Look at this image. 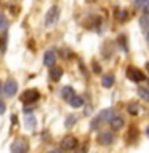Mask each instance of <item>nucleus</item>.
I'll return each mask as SVG.
<instances>
[{"mask_svg":"<svg viewBox=\"0 0 149 153\" xmlns=\"http://www.w3.org/2000/svg\"><path fill=\"white\" fill-rule=\"evenodd\" d=\"M128 112L133 113V115H136V112H138V105H136V104H132V105L128 107Z\"/></svg>","mask_w":149,"mask_h":153,"instance_id":"obj_20","label":"nucleus"},{"mask_svg":"<svg viewBox=\"0 0 149 153\" xmlns=\"http://www.w3.org/2000/svg\"><path fill=\"white\" fill-rule=\"evenodd\" d=\"M146 69H147V72H149V62H147V64H146Z\"/></svg>","mask_w":149,"mask_h":153,"instance_id":"obj_24","label":"nucleus"},{"mask_svg":"<svg viewBox=\"0 0 149 153\" xmlns=\"http://www.w3.org/2000/svg\"><path fill=\"white\" fill-rule=\"evenodd\" d=\"M146 132H147V136H149V128H147V129H146Z\"/></svg>","mask_w":149,"mask_h":153,"instance_id":"obj_26","label":"nucleus"},{"mask_svg":"<svg viewBox=\"0 0 149 153\" xmlns=\"http://www.w3.org/2000/svg\"><path fill=\"white\" fill-rule=\"evenodd\" d=\"M5 108H7V107H5V104H3V102H0V115L5 112Z\"/></svg>","mask_w":149,"mask_h":153,"instance_id":"obj_22","label":"nucleus"},{"mask_svg":"<svg viewBox=\"0 0 149 153\" xmlns=\"http://www.w3.org/2000/svg\"><path fill=\"white\" fill-rule=\"evenodd\" d=\"M61 96H62V99H64V100H67V102H69V100L75 96L74 88H72V86H64V88L61 89Z\"/></svg>","mask_w":149,"mask_h":153,"instance_id":"obj_9","label":"nucleus"},{"mask_svg":"<svg viewBox=\"0 0 149 153\" xmlns=\"http://www.w3.org/2000/svg\"><path fill=\"white\" fill-rule=\"evenodd\" d=\"M112 140H114L112 132H103V134H99V137H98V142L103 143V145H109V143H112Z\"/></svg>","mask_w":149,"mask_h":153,"instance_id":"obj_10","label":"nucleus"},{"mask_svg":"<svg viewBox=\"0 0 149 153\" xmlns=\"http://www.w3.org/2000/svg\"><path fill=\"white\" fill-rule=\"evenodd\" d=\"M117 18L119 19H125V18H127V11H119L117 13Z\"/></svg>","mask_w":149,"mask_h":153,"instance_id":"obj_21","label":"nucleus"},{"mask_svg":"<svg viewBox=\"0 0 149 153\" xmlns=\"http://www.w3.org/2000/svg\"><path fill=\"white\" fill-rule=\"evenodd\" d=\"M75 147H77V139H74V137H66V139H62L61 148H64V150H74Z\"/></svg>","mask_w":149,"mask_h":153,"instance_id":"obj_7","label":"nucleus"},{"mask_svg":"<svg viewBox=\"0 0 149 153\" xmlns=\"http://www.w3.org/2000/svg\"><path fill=\"white\" fill-rule=\"evenodd\" d=\"M135 5H136V8H141L144 14H149V0H136Z\"/></svg>","mask_w":149,"mask_h":153,"instance_id":"obj_13","label":"nucleus"},{"mask_svg":"<svg viewBox=\"0 0 149 153\" xmlns=\"http://www.w3.org/2000/svg\"><path fill=\"white\" fill-rule=\"evenodd\" d=\"M58 16H59V10H58V7H51L50 10H48L47 18H45V24H47V27L55 26L56 21H58Z\"/></svg>","mask_w":149,"mask_h":153,"instance_id":"obj_1","label":"nucleus"},{"mask_svg":"<svg viewBox=\"0 0 149 153\" xmlns=\"http://www.w3.org/2000/svg\"><path fill=\"white\" fill-rule=\"evenodd\" d=\"M74 121H75V118H74V117H69V118H67V124H69V126H71V124L74 123Z\"/></svg>","mask_w":149,"mask_h":153,"instance_id":"obj_23","label":"nucleus"},{"mask_svg":"<svg viewBox=\"0 0 149 153\" xmlns=\"http://www.w3.org/2000/svg\"><path fill=\"white\" fill-rule=\"evenodd\" d=\"M26 126L29 129L35 128V118H34V115H26Z\"/></svg>","mask_w":149,"mask_h":153,"instance_id":"obj_17","label":"nucleus"},{"mask_svg":"<svg viewBox=\"0 0 149 153\" xmlns=\"http://www.w3.org/2000/svg\"><path fill=\"white\" fill-rule=\"evenodd\" d=\"M146 38H147V43H149V32H147V37Z\"/></svg>","mask_w":149,"mask_h":153,"instance_id":"obj_25","label":"nucleus"},{"mask_svg":"<svg viewBox=\"0 0 149 153\" xmlns=\"http://www.w3.org/2000/svg\"><path fill=\"white\" fill-rule=\"evenodd\" d=\"M138 94L141 96L143 99L149 100V88H143V89H139V91H138Z\"/></svg>","mask_w":149,"mask_h":153,"instance_id":"obj_19","label":"nucleus"},{"mask_svg":"<svg viewBox=\"0 0 149 153\" xmlns=\"http://www.w3.org/2000/svg\"><path fill=\"white\" fill-rule=\"evenodd\" d=\"M2 88H3V86H2V85H0V91H2Z\"/></svg>","mask_w":149,"mask_h":153,"instance_id":"obj_27","label":"nucleus"},{"mask_svg":"<svg viewBox=\"0 0 149 153\" xmlns=\"http://www.w3.org/2000/svg\"><path fill=\"white\" fill-rule=\"evenodd\" d=\"M7 27H8V21H7V18H5V14L3 13H0V32H7Z\"/></svg>","mask_w":149,"mask_h":153,"instance_id":"obj_16","label":"nucleus"},{"mask_svg":"<svg viewBox=\"0 0 149 153\" xmlns=\"http://www.w3.org/2000/svg\"><path fill=\"white\" fill-rule=\"evenodd\" d=\"M114 110H111V108H106V110H103V112H101L99 115H98V118L101 120V123H104V121H109L111 118L114 117Z\"/></svg>","mask_w":149,"mask_h":153,"instance_id":"obj_11","label":"nucleus"},{"mask_svg":"<svg viewBox=\"0 0 149 153\" xmlns=\"http://www.w3.org/2000/svg\"><path fill=\"white\" fill-rule=\"evenodd\" d=\"M114 85V76L112 75H104L103 76V86L104 88H111Z\"/></svg>","mask_w":149,"mask_h":153,"instance_id":"obj_15","label":"nucleus"},{"mask_svg":"<svg viewBox=\"0 0 149 153\" xmlns=\"http://www.w3.org/2000/svg\"><path fill=\"white\" fill-rule=\"evenodd\" d=\"M56 61V51L55 50H48L45 53V56H43V64H45L47 67H51L53 64H55Z\"/></svg>","mask_w":149,"mask_h":153,"instance_id":"obj_5","label":"nucleus"},{"mask_svg":"<svg viewBox=\"0 0 149 153\" xmlns=\"http://www.w3.org/2000/svg\"><path fill=\"white\" fill-rule=\"evenodd\" d=\"M38 97H40V94H38L37 89H27L26 93L23 94V102L24 104H34L38 100Z\"/></svg>","mask_w":149,"mask_h":153,"instance_id":"obj_2","label":"nucleus"},{"mask_svg":"<svg viewBox=\"0 0 149 153\" xmlns=\"http://www.w3.org/2000/svg\"><path fill=\"white\" fill-rule=\"evenodd\" d=\"M62 76V70L59 69V67H53L51 65V69H50V78L53 81H58Z\"/></svg>","mask_w":149,"mask_h":153,"instance_id":"obj_12","label":"nucleus"},{"mask_svg":"<svg viewBox=\"0 0 149 153\" xmlns=\"http://www.w3.org/2000/svg\"><path fill=\"white\" fill-rule=\"evenodd\" d=\"M27 150V142L24 139H18L16 142L11 145V152L14 153H21V152H26Z\"/></svg>","mask_w":149,"mask_h":153,"instance_id":"obj_6","label":"nucleus"},{"mask_svg":"<svg viewBox=\"0 0 149 153\" xmlns=\"http://www.w3.org/2000/svg\"><path fill=\"white\" fill-rule=\"evenodd\" d=\"M109 124L112 129H122L125 123H123V118H120L119 115H114V117L109 120Z\"/></svg>","mask_w":149,"mask_h":153,"instance_id":"obj_8","label":"nucleus"},{"mask_svg":"<svg viewBox=\"0 0 149 153\" xmlns=\"http://www.w3.org/2000/svg\"><path fill=\"white\" fill-rule=\"evenodd\" d=\"M139 26H141V29H144V30H149V14H144V16L141 18Z\"/></svg>","mask_w":149,"mask_h":153,"instance_id":"obj_18","label":"nucleus"},{"mask_svg":"<svg viewBox=\"0 0 149 153\" xmlns=\"http://www.w3.org/2000/svg\"><path fill=\"white\" fill-rule=\"evenodd\" d=\"M127 76L132 81H136V83H138V81H143L144 78H146L143 72L139 70V69H136V67H130V69L127 70Z\"/></svg>","mask_w":149,"mask_h":153,"instance_id":"obj_3","label":"nucleus"},{"mask_svg":"<svg viewBox=\"0 0 149 153\" xmlns=\"http://www.w3.org/2000/svg\"><path fill=\"white\" fill-rule=\"evenodd\" d=\"M16 91H18V83L14 80H8L7 83H5V86L2 88V93L5 96H8V97H11L13 94H16Z\"/></svg>","mask_w":149,"mask_h":153,"instance_id":"obj_4","label":"nucleus"},{"mask_svg":"<svg viewBox=\"0 0 149 153\" xmlns=\"http://www.w3.org/2000/svg\"><path fill=\"white\" fill-rule=\"evenodd\" d=\"M69 104H71V107H74V108L82 107V105H84V99H82L80 96H74V97L69 100Z\"/></svg>","mask_w":149,"mask_h":153,"instance_id":"obj_14","label":"nucleus"}]
</instances>
